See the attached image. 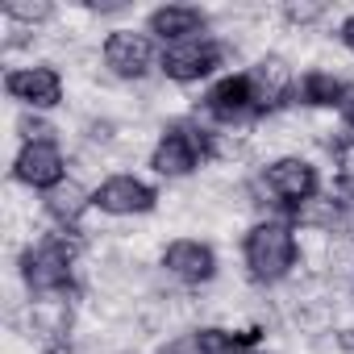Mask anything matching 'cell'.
<instances>
[{"instance_id":"obj_1","label":"cell","mask_w":354,"mask_h":354,"mask_svg":"<svg viewBox=\"0 0 354 354\" xmlns=\"http://www.w3.org/2000/svg\"><path fill=\"white\" fill-rule=\"evenodd\" d=\"M84 254V238L75 230H55L42 242L21 250V279L34 296H67L75 288V263Z\"/></svg>"},{"instance_id":"obj_2","label":"cell","mask_w":354,"mask_h":354,"mask_svg":"<svg viewBox=\"0 0 354 354\" xmlns=\"http://www.w3.org/2000/svg\"><path fill=\"white\" fill-rule=\"evenodd\" d=\"M242 263L250 271L254 283H283L292 279V271L300 267V238L288 221H254L242 238Z\"/></svg>"},{"instance_id":"obj_3","label":"cell","mask_w":354,"mask_h":354,"mask_svg":"<svg viewBox=\"0 0 354 354\" xmlns=\"http://www.w3.org/2000/svg\"><path fill=\"white\" fill-rule=\"evenodd\" d=\"M217 158V133L209 125H201L196 117H184L158 133V142L150 146V171L162 180H184L196 167Z\"/></svg>"},{"instance_id":"obj_4","label":"cell","mask_w":354,"mask_h":354,"mask_svg":"<svg viewBox=\"0 0 354 354\" xmlns=\"http://www.w3.org/2000/svg\"><path fill=\"white\" fill-rule=\"evenodd\" d=\"M250 192H259V196H267L271 205L296 213L300 205H308L313 196H321V175H317V167H313L308 158H300V154H279V158H271V162L259 171V180H254Z\"/></svg>"},{"instance_id":"obj_5","label":"cell","mask_w":354,"mask_h":354,"mask_svg":"<svg viewBox=\"0 0 354 354\" xmlns=\"http://www.w3.org/2000/svg\"><path fill=\"white\" fill-rule=\"evenodd\" d=\"M225 55H230V46L217 42L213 34H205V38H188V42L162 46L158 50V71L171 84H196V80H209L225 63Z\"/></svg>"},{"instance_id":"obj_6","label":"cell","mask_w":354,"mask_h":354,"mask_svg":"<svg viewBox=\"0 0 354 354\" xmlns=\"http://www.w3.org/2000/svg\"><path fill=\"white\" fill-rule=\"evenodd\" d=\"M100 59L117 80H146L158 67V46L146 30H109Z\"/></svg>"},{"instance_id":"obj_7","label":"cell","mask_w":354,"mask_h":354,"mask_svg":"<svg viewBox=\"0 0 354 354\" xmlns=\"http://www.w3.org/2000/svg\"><path fill=\"white\" fill-rule=\"evenodd\" d=\"M13 180L34 188V192H55L67 180V154L55 138L46 142H21L17 158H13Z\"/></svg>"},{"instance_id":"obj_8","label":"cell","mask_w":354,"mask_h":354,"mask_svg":"<svg viewBox=\"0 0 354 354\" xmlns=\"http://www.w3.org/2000/svg\"><path fill=\"white\" fill-rule=\"evenodd\" d=\"M5 92H9V100L26 104L34 113H50L63 104V75L50 63L13 67V71H5Z\"/></svg>"},{"instance_id":"obj_9","label":"cell","mask_w":354,"mask_h":354,"mask_svg":"<svg viewBox=\"0 0 354 354\" xmlns=\"http://www.w3.org/2000/svg\"><path fill=\"white\" fill-rule=\"evenodd\" d=\"M92 205H96L104 217H142V213H150V209L158 205V192H154L146 180H138V175L117 171V175H109V180L96 184Z\"/></svg>"},{"instance_id":"obj_10","label":"cell","mask_w":354,"mask_h":354,"mask_svg":"<svg viewBox=\"0 0 354 354\" xmlns=\"http://www.w3.org/2000/svg\"><path fill=\"white\" fill-rule=\"evenodd\" d=\"M162 271L184 288H205L217 275V250L201 238H175L162 250Z\"/></svg>"},{"instance_id":"obj_11","label":"cell","mask_w":354,"mask_h":354,"mask_svg":"<svg viewBox=\"0 0 354 354\" xmlns=\"http://www.w3.org/2000/svg\"><path fill=\"white\" fill-rule=\"evenodd\" d=\"M213 121H221V125H246V121H254V117H263L259 113V100H254V88H250V80H246V71H238V75H221L209 92H205V104H201Z\"/></svg>"},{"instance_id":"obj_12","label":"cell","mask_w":354,"mask_h":354,"mask_svg":"<svg viewBox=\"0 0 354 354\" xmlns=\"http://www.w3.org/2000/svg\"><path fill=\"white\" fill-rule=\"evenodd\" d=\"M250 88H254V100H259V113H275L283 109L292 96H296V75H292V63L283 55H263L254 59V67L246 71Z\"/></svg>"},{"instance_id":"obj_13","label":"cell","mask_w":354,"mask_h":354,"mask_svg":"<svg viewBox=\"0 0 354 354\" xmlns=\"http://www.w3.org/2000/svg\"><path fill=\"white\" fill-rule=\"evenodd\" d=\"M209 30V13L196 9V5H162L146 17V34L158 38L162 46H175V42H188V38H205Z\"/></svg>"},{"instance_id":"obj_14","label":"cell","mask_w":354,"mask_h":354,"mask_svg":"<svg viewBox=\"0 0 354 354\" xmlns=\"http://www.w3.org/2000/svg\"><path fill=\"white\" fill-rule=\"evenodd\" d=\"M42 209H46V217H50L59 230H80L84 213L96 209V205H92V192H88L80 180H63L55 192L42 196Z\"/></svg>"},{"instance_id":"obj_15","label":"cell","mask_w":354,"mask_h":354,"mask_svg":"<svg viewBox=\"0 0 354 354\" xmlns=\"http://www.w3.org/2000/svg\"><path fill=\"white\" fill-rule=\"evenodd\" d=\"M342 92H346V84H342L333 71L313 67V71H304V75L296 80L292 104H304V109H337V104H342Z\"/></svg>"},{"instance_id":"obj_16","label":"cell","mask_w":354,"mask_h":354,"mask_svg":"<svg viewBox=\"0 0 354 354\" xmlns=\"http://www.w3.org/2000/svg\"><path fill=\"white\" fill-rule=\"evenodd\" d=\"M55 17V5H46V0H9L5 5V21L9 26H30V30H38V26H46Z\"/></svg>"},{"instance_id":"obj_17","label":"cell","mask_w":354,"mask_h":354,"mask_svg":"<svg viewBox=\"0 0 354 354\" xmlns=\"http://www.w3.org/2000/svg\"><path fill=\"white\" fill-rule=\"evenodd\" d=\"M329 154H333V167H337V180L354 184V133H337L329 142Z\"/></svg>"},{"instance_id":"obj_18","label":"cell","mask_w":354,"mask_h":354,"mask_svg":"<svg viewBox=\"0 0 354 354\" xmlns=\"http://www.w3.org/2000/svg\"><path fill=\"white\" fill-rule=\"evenodd\" d=\"M325 17V5H317V0H288V5H283V21L288 26H317Z\"/></svg>"},{"instance_id":"obj_19","label":"cell","mask_w":354,"mask_h":354,"mask_svg":"<svg viewBox=\"0 0 354 354\" xmlns=\"http://www.w3.org/2000/svg\"><path fill=\"white\" fill-rule=\"evenodd\" d=\"M17 133H21V142H46V138H55V129H50L38 113H26V117L17 121Z\"/></svg>"},{"instance_id":"obj_20","label":"cell","mask_w":354,"mask_h":354,"mask_svg":"<svg viewBox=\"0 0 354 354\" xmlns=\"http://www.w3.org/2000/svg\"><path fill=\"white\" fill-rule=\"evenodd\" d=\"M162 354H209V350H205L201 333H180V337H171L162 346Z\"/></svg>"},{"instance_id":"obj_21","label":"cell","mask_w":354,"mask_h":354,"mask_svg":"<svg viewBox=\"0 0 354 354\" xmlns=\"http://www.w3.org/2000/svg\"><path fill=\"white\" fill-rule=\"evenodd\" d=\"M337 117L346 121V129H354V84H346V92H342V104H337Z\"/></svg>"},{"instance_id":"obj_22","label":"cell","mask_w":354,"mask_h":354,"mask_svg":"<svg viewBox=\"0 0 354 354\" xmlns=\"http://www.w3.org/2000/svg\"><path fill=\"white\" fill-rule=\"evenodd\" d=\"M337 38H342V46H346V50L354 55V13H350V17H346L342 26H337Z\"/></svg>"},{"instance_id":"obj_23","label":"cell","mask_w":354,"mask_h":354,"mask_svg":"<svg viewBox=\"0 0 354 354\" xmlns=\"http://www.w3.org/2000/svg\"><path fill=\"white\" fill-rule=\"evenodd\" d=\"M254 354H263V350H254Z\"/></svg>"}]
</instances>
